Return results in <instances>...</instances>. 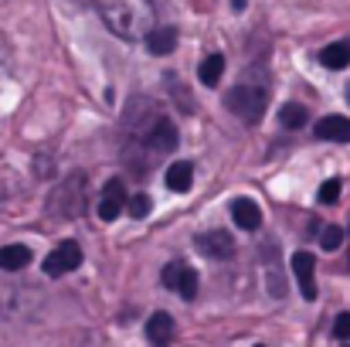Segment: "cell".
Instances as JSON below:
<instances>
[{
  "instance_id": "6da1fadb",
  "label": "cell",
  "mask_w": 350,
  "mask_h": 347,
  "mask_svg": "<svg viewBox=\"0 0 350 347\" xmlns=\"http://www.w3.org/2000/svg\"><path fill=\"white\" fill-rule=\"evenodd\" d=\"M103 24L122 41H143V34L157 24L153 0H96Z\"/></svg>"
},
{
  "instance_id": "7a4b0ae2",
  "label": "cell",
  "mask_w": 350,
  "mask_h": 347,
  "mask_svg": "<svg viewBox=\"0 0 350 347\" xmlns=\"http://www.w3.org/2000/svg\"><path fill=\"white\" fill-rule=\"evenodd\" d=\"M225 106L228 113H234L245 126H255L262 116H265V106H269V89L258 86V82H238L232 92L225 96Z\"/></svg>"
},
{
  "instance_id": "3957f363",
  "label": "cell",
  "mask_w": 350,
  "mask_h": 347,
  "mask_svg": "<svg viewBox=\"0 0 350 347\" xmlns=\"http://www.w3.org/2000/svg\"><path fill=\"white\" fill-rule=\"evenodd\" d=\"M139 133H143V146H146L150 153H170V150L177 146V129H174V123L160 113L150 116V119L139 126Z\"/></svg>"
},
{
  "instance_id": "277c9868",
  "label": "cell",
  "mask_w": 350,
  "mask_h": 347,
  "mask_svg": "<svg viewBox=\"0 0 350 347\" xmlns=\"http://www.w3.org/2000/svg\"><path fill=\"white\" fill-rule=\"evenodd\" d=\"M79 266H82V248H79V242H62L55 252L44 255V276H51V279L68 276V272H75Z\"/></svg>"
},
{
  "instance_id": "5b68a950",
  "label": "cell",
  "mask_w": 350,
  "mask_h": 347,
  "mask_svg": "<svg viewBox=\"0 0 350 347\" xmlns=\"http://www.w3.org/2000/svg\"><path fill=\"white\" fill-rule=\"evenodd\" d=\"M163 286L180 293L184 300H194L198 296V272L187 266V262H170L163 269Z\"/></svg>"
},
{
  "instance_id": "8992f818",
  "label": "cell",
  "mask_w": 350,
  "mask_h": 347,
  "mask_svg": "<svg viewBox=\"0 0 350 347\" xmlns=\"http://www.w3.org/2000/svg\"><path fill=\"white\" fill-rule=\"evenodd\" d=\"M317 262H313V255L310 252H296L293 255V276H296V283H299V293H303V300H317Z\"/></svg>"
},
{
  "instance_id": "52a82bcc",
  "label": "cell",
  "mask_w": 350,
  "mask_h": 347,
  "mask_svg": "<svg viewBox=\"0 0 350 347\" xmlns=\"http://www.w3.org/2000/svg\"><path fill=\"white\" fill-rule=\"evenodd\" d=\"M194 245L208 259H232L234 255V238L228 231H204V235H198Z\"/></svg>"
},
{
  "instance_id": "ba28073f",
  "label": "cell",
  "mask_w": 350,
  "mask_h": 347,
  "mask_svg": "<svg viewBox=\"0 0 350 347\" xmlns=\"http://www.w3.org/2000/svg\"><path fill=\"white\" fill-rule=\"evenodd\" d=\"M122 208H126V188H122V181H109L106 184V191L99 194V218L103 222H116L119 215H122Z\"/></svg>"
},
{
  "instance_id": "9c48e42d",
  "label": "cell",
  "mask_w": 350,
  "mask_h": 347,
  "mask_svg": "<svg viewBox=\"0 0 350 347\" xmlns=\"http://www.w3.org/2000/svg\"><path fill=\"white\" fill-rule=\"evenodd\" d=\"M143 41H146V51H150V55H170V51L177 48V31L153 24V27L143 34Z\"/></svg>"
},
{
  "instance_id": "30bf717a",
  "label": "cell",
  "mask_w": 350,
  "mask_h": 347,
  "mask_svg": "<svg viewBox=\"0 0 350 347\" xmlns=\"http://www.w3.org/2000/svg\"><path fill=\"white\" fill-rule=\"evenodd\" d=\"M317 136L330 143H350V119L344 116H323L317 123Z\"/></svg>"
},
{
  "instance_id": "8fae6325",
  "label": "cell",
  "mask_w": 350,
  "mask_h": 347,
  "mask_svg": "<svg viewBox=\"0 0 350 347\" xmlns=\"http://www.w3.org/2000/svg\"><path fill=\"white\" fill-rule=\"evenodd\" d=\"M232 218H234V225L245 229V231H255L262 225V211H258V205H255L252 198H238V201H234Z\"/></svg>"
},
{
  "instance_id": "7c38bea8",
  "label": "cell",
  "mask_w": 350,
  "mask_h": 347,
  "mask_svg": "<svg viewBox=\"0 0 350 347\" xmlns=\"http://www.w3.org/2000/svg\"><path fill=\"white\" fill-rule=\"evenodd\" d=\"M24 266H31V248L27 245H0V269L3 272H21Z\"/></svg>"
},
{
  "instance_id": "4fadbf2b",
  "label": "cell",
  "mask_w": 350,
  "mask_h": 347,
  "mask_svg": "<svg viewBox=\"0 0 350 347\" xmlns=\"http://www.w3.org/2000/svg\"><path fill=\"white\" fill-rule=\"evenodd\" d=\"M146 337L153 344H170L174 341V317L170 313H153L146 320Z\"/></svg>"
},
{
  "instance_id": "5bb4252c",
  "label": "cell",
  "mask_w": 350,
  "mask_h": 347,
  "mask_svg": "<svg viewBox=\"0 0 350 347\" xmlns=\"http://www.w3.org/2000/svg\"><path fill=\"white\" fill-rule=\"evenodd\" d=\"M191 181H194V167L187 164V160H177V164H170L167 167V188L170 191H191Z\"/></svg>"
},
{
  "instance_id": "9a60e30c",
  "label": "cell",
  "mask_w": 350,
  "mask_h": 347,
  "mask_svg": "<svg viewBox=\"0 0 350 347\" xmlns=\"http://www.w3.org/2000/svg\"><path fill=\"white\" fill-rule=\"evenodd\" d=\"M221 75H225V55H208L204 62H201V68H198V79H201V86H218L221 82Z\"/></svg>"
},
{
  "instance_id": "2e32d148",
  "label": "cell",
  "mask_w": 350,
  "mask_h": 347,
  "mask_svg": "<svg viewBox=\"0 0 350 347\" xmlns=\"http://www.w3.org/2000/svg\"><path fill=\"white\" fill-rule=\"evenodd\" d=\"M320 65L323 68H330V72H344L350 65V44H330V48H323L320 51Z\"/></svg>"
},
{
  "instance_id": "e0dca14e",
  "label": "cell",
  "mask_w": 350,
  "mask_h": 347,
  "mask_svg": "<svg viewBox=\"0 0 350 347\" xmlns=\"http://www.w3.org/2000/svg\"><path fill=\"white\" fill-rule=\"evenodd\" d=\"M279 123H282L286 129H303V126L310 123V113H306V106H299V103H289V106H282Z\"/></svg>"
},
{
  "instance_id": "ac0fdd59",
  "label": "cell",
  "mask_w": 350,
  "mask_h": 347,
  "mask_svg": "<svg viewBox=\"0 0 350 347\" xmlns=\"http://www.w3.org/2000/svg\"><path fill=\"white\" fill-rule=\"evenodd\" d=\"M150 208H153V201H150L146 194H133V198H126V208H122V211H129L133 218H146Z\"/></svg>"
},
{
  "instance_id": "d6986e66",
  "label": "cell",
  "mask_w": 350,
  "mask_h": 347,
  "mask_svg": "<svg viewBox=\"0 0 350 347\" xmlns=\"http://www.w3.org/2000/svg\"><path fill=\"white\" fill-rule=\"evenodd\" d=\"M344 238H347V235H344V229L330 225V229H323V248H327V252H337V248L344 245Z\"/></svg>"
},
{
  "instance_id": "ffe728a7",
  "label": "cell",
  "mask_w": 350,
  "mask_h": 347,
  "mask_svg": "<svg viewBox=\"0 0 350 347\" xmlns=\"http://www.w3.org/2000/svg\"><path fill=\"white\" fill-rule=\"evenodd\" d=\"M337 198H340V181H337V177H330V181L320 188V201H323V205H334Z\"/></svg>"
},
{
  "instance_id": "44dd1931",
  "label": "cell",
  "mask_w": 350,
  "mask_h": 347,
  "mask_svg": "<svg viewBox=\"0 0 350 347\" xmlns=\"http://www.w3.org/2000/svg\"><path fill=\"white\" fill-rule=\"evenodd\" d=\"M334 337H337V341H350V313H340V317H337Z\"/></svg>"
},
{
  "instance_id": "7402d4cb",
  "label": "cell",
  "mask_w": 350,
  "mask_h": 347,
  "mask_svg": "<svg viewBox=\"0 0 350 347\" xmlns=\"http://www.w3.org/2000/svg\"><path fill=\"white\" fill-rule=\"evenodd\" d=\"M0 205H3V184H0Z\"/></svg>"
},
{
  "instance_id": "603a6c76",
  "label": "cell",
  "mask_w": 350,
  "mask_h": 347,
  "mask_svg": "<svg viewBox=\"0 0 350 347\" xmlns=\"http://www.w3.org/2000/svg\"><path fill=\"white\" fill-rule=\"evenodd\" d=\"M347 96H350V92H347Z\"/></svg>"
}]
</instances>
